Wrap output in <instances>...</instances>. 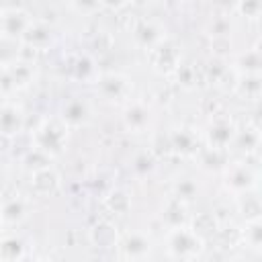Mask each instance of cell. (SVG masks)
Returning a JSON list of instances; mask_svg holds the SVG:
<instances>
[{"instance_id": "obj_5", "label": "cell", "mask_w": 262, "mask_h": 262, "mask_svg": "<svg viewBox=\"0 0 262 262\" xmlns=\"http://www.w3.org/2000/svg\"><path fill=\"white\" fill-rule=\"evenodd\" d=\"M35 80V63L14 59L10 63L0 66V92L12 94L16 90H23L31 86Z\"/></svg>"}, {"instance_id": "obj_24", "label": "cell", "mask_w": 262, "mask_h": 262, "mask_svg": "<svg viewBox=\"0 0 262 262\" xmlns=\"http://www.w3.org/2000/svg\"><path fill=\"white\" fill-rule=\"evenodd\" d=\"M231 145H235L239 151H244L246 156H250V154H256L258 151V147H260V129L256 127V125H246V129H237V133H235V139H233V143Z\"/></svg>"}, {"instance_id": "obj_6", "label": "cell", "mask_w": 262, "mask_h": 262, "mask_svg": "<svg viewBox=\"0 0 262 262\" xmlns=\"http://www.w3.org/2000/svg\"><path fill=\"white\" fill-rule=\"evenodd\" d=\"M235 133H237L235 121L221 111V113L211 117V121H209V125L205 129V143L213 145V147L229 149L233 139H235Z\"/></svg>"}, {"instance_id": "obj_28", "label": "cell", "mask_w": 262, "mask_h": 262, "mask_svg": "<svg viewBox=\"0 0 262 262\" xmlns=\"http://www.w3.org/2000/svg\"><path fill=\"white\" fill-rule=\"evenodd\" d=\"M199 192H201V186H199V182H196L194 178H190V176L176 178L174 184H172V196L180 199V201L186 203V205L192 203V201L199 196Z\"/></svg>"}, {"instance_id": "obj_23", "label": "cell", "mask_w": 262, "mask_h": 262, "mask_svg": "<svg viewBox=\"0 0 262 262\" xmlns=\"http://www.w3.org/2000/svg\"><path fill=\"white\" fill-rule=\"evenodd\" d=\"M233 68H235L237 74H260V70H262L260 47L254 45L252 49H246L244 53H239L233 59Z\"/></svg>"}, {"instance_id": "obj_29", "label": "cell", "mask_w": 262, "mask_h": 262, "mask_svg": "<svg viewBox=\"0 0 262 262\" xmlns=\"http://www.w3.org/2000/svg\"><path fill=\"white\" fill-rule=\"evenodd\" d=\"M104 207L115 215H127L131 211V194L125 188H113L104 196Z\"/></svg>"}, {"instance_id": "obj_42", "label": "cell", "mask_w": 262, "mask_h": 262, "mask_svg": "<svg viewBox=\"0 0 262 262\" xmlns=\"http://www.w3.org/2000/svg\"><path fill=\"white\" fill-rule=\"evenodd\" d=\"M215 2V6L221 10V12H225V14H229L231 10H235V6H237V0H213Z\"/></svg>"}, {"instance_id": "obj_4", "label": "cell", "mask_w": 262, "mask_h": 262, "mask_svg": "<svg viewBox=\"0 0 262 262\" xmlns=\"http://www.w3.org/2000/svg\"><path fill=\"white\" fill-rule=\"evenodd\" d=\"M94 86H96V92L106 100V102H113V104H121V102H127L131 92H133V82L131 78H127L125 74H119V72H104V74H98L96 80H94Z\"/></svg>"}, {"instance_id": "obj_1", "label": "cell", "mask_w": 262, "mask_h": 262, "mask_svg": "<svg viewBox=\"0 0 262 262\" xmlns=\"http://www.w3.org/2000/svg\"><path fill=\"white\" fill-rule=\"evenodd\" d=\"M70 141V127L59 117H47L33 129V145L49 158H59Z\"/></svg>"}, {"instance_id": "obj_27", "label": "cell", "mask_w": 262, "mask_h": 262, "mask_svg": "<svg viewBox=\"0 0 262 262\" xmlns=\"http://www.w3.org/2000/svg\"><path fill=\"white\" fill-rule=\"evenodd\" d=\"M237 209H239V213L246 221L262 217V205H260V196H258L256 188L237 194Z\"/></svg>"}, {"instance_id": "obj_36", "label": "cell", "mask_w": 262, "mask_h": 262, "mask_svg": "<svg viewBox=\"0 0 262 262\" xmlns=\"http://www.w3.org/2000/svg\"><path fill=\"white\" fill-rule=\"evenodd\" d=\"M235 10L248 18V20H256L262 14V0H237Z\"/></svg>"}, {"instance_id": "obj_15", "label": "cell", "mask_w": 262, "mask_h": 262, "mask_svg": "<svg viewBox=\"0 0 262 262\" xmlns=\"http://www.w3.org/2000/svg\"><path fill=\"white\" fill-rule=\"evenodd\" d=\"M61 186V176L55 168L45 166L31 172V188L37 196H53Z\"/></svg>"}, {"instance_id": "obj_2", "label": "cell", "mask_w": 262, "mask_h": 262, "mask_svg": "<svg viewBox=\"0 0 262 262\" xmlns=\"http://www.w3.org/2000/svg\"><path fill=\"white\" fill-rule=\"evenodd\" d=\"M166 248L168 254L176 260H192L199 258L205 250V239H201L190 227H174L168 229L166 235Z\"/></svg>"}, {"instance_id": "obj_18", "label": "cell", "mask_w": 262, "mask_h": 262, "mask_svg": "<svg viewBox=\"0 0 262 262\" xmlns=\"http://www.w3.org/2000/svg\"><path fill=\"white\" fill-rule=\"evenodd\" d=\"M20 43L31 45V47L43 51V49H47V47L53 43V31H51L49 25H45V23H41V20H33V23L27 27V31L23 33Z\"/></svg>"}, {"instance_id": "obj_43", "label": "cell", "mask_w": 262, "mask_h": 262, "mask_svg": "<svg viewBox=\"0 0 262 262\" xmlns=\"http://www.w3.org/2000/svg\"><path fill=\"white\" fill-rule=\"evenodd\" d=\"M162 2H164L168 8H178V6L182 4V0H162Z\"/></svg>"}, {"instance_id": "obj_38", "label": "cell", "mask_w": 262, "mask_h": 262, "mask_svg": "<svg viewBox=\"0 0 262 262\" xmlns=\"http://www.w3.org/2000/svg\"><path fill=\"white\" fill-rule=\"evenodd\" d=\"M70 6L78 14H94L102 8V0H70Z\"/></svg>"}, {"instance_id": "obj_20", "label": "cell", "mask_w": 262, "mask_h": 262, "mask_svg": "<svg viewBox=\"0 0 262 262\" xmlns=\"http://www.w3.org/2000/svg\"><path fill=\"white\" fill-rule=\"evenodd\" d=\"M119 231L113 223L108 221H98L90 227L88 231V239L94 248H102V250H111V248H117L119 244Z\"/></svg>"}, {"instance_id": "obj_21", "label": "cell", "mask_w": 262, "mask_h": 262, "mask_svg": "<svg viewBox=\"0 0 262 262\" xmlns=\"http://www.w3.org/2000/svg\"><path fill=\"white\" fill-rule=\"evenodd\" d=\"M70 74H72V78H76L80 82H94L96 76H98L94 57L90 53L74 55V59L70 61Z\"/></svg>"}, {"instance_id": "obj_26", "label": "cell", "mask_w": 262, "mask_h": 262, "mask_svg": "<svg viewBox=\"0 0 262 262\" xmlns=\"http://www.w3.org/2000/svg\"><path fill=\"white\" fill-rule=\"evenodd\" d=\"M27 256V246L18 235H2L0 237V260L14 262Z\"/></svg>"}, {"instance_id": "obj_25", "label": "cell", "mask_w": 262, "mask_h": 262, "mask_svg": "<svg viewBox=\"0 0 262 262\" xmlns=\"http://www.w3.org/2000/svg\"><path fill=\"white\" fill-rule=\"evenodd\" d=\"M235 94L248 100H258L262 94V78L260 74H239L237 84H235Z\"/></svg>"}, {"instance_id": "obj_9", "label": "cell", "mask_w": 262, "mask_h": 262, "mask_svg": "<svg viewBox=\"0 0 262 262\" xmlns=\"http://www.w3.org/2000/svg\"><path fill=\"white\" fill-rule=\"evenodd\" d=\"M94 117V108L90 104L88 98L84 96H72L61 104V113L59 119L70 127V129H80L92 123Z\"/></svg>"}, {"instance_id": "obj_35", "label": "cell", "mask_w": 262, "mask_h": 262, "mask_svg": "<svg viewBox=\"0 0 262 262\" xmlns=\"http://www.w3.org/2000/svg\"><path fill=\"white\" fill-rule=\"evenodd\" d=\"M154 168H156V156H154L151 151H141V154L135 156V160H133V170H135L139 176H145V174L154 172Z\"/></svg>"}, {"instance_id": "obj_33", "label": "cell", "mask_w": 262, "mask_h": 262, "mask_svg": "<svg viewBox=\"0 0 262 262\" xmlns=\"http://www.w3.org/2000/svg\"><path fill=\"white\" fill-rule=\"evenodd\" d=\"M49 162H51V158L47 154H43L41 149H37V147H33L31 151H27V156L23 158V166L29 172H35L39 168H45V166H49Z\"/></svg>"}, {"instance_id": "obj_11", "label": "cell", "mask_w": 262, "mask_h": 262, "mask_svg": "<svg viewBox=\"0 0 262 262\" xmlns=\"http://www.w3.org/2000/svg\"><path fill=\"white\" fill-rule=\"evenodd\" d=\"M33 23V16L25 8H2L0 10V37L20 41L27 27Z\"/></svg>"}, {"instance_id": "obj_7", "label": "cell", "mask_w": 262, "mask_h": 262, "mask_svg": "<svg viewBox=\"0 0 262 262\" xmlns=\"http://www.w3.org/2000/svg\"><path fill=\"white\" fill-rule=\"evenodd\" d=\"M223 184L231 194L237 196L242 192L258 188V172L250 164H227V168L223 170Z\"/></svg>"}, {"instance_id": "obj_3", "label": "cell", "mask_w": 262, "mask_h": 262, "mask_svg": "<svg viewBox=\"0 0 262 262\" xmlns=\"http://www.w3.org/2000/svg\"><path fill=\"white\" fill-rule=\"evenodd\" d=\"M149 53V66L151 70L162 76V78H170L176 68L182 63V51H180V45L174 41V39H164L160 41L154 49L147 51Z\"/></svg>"}, {"instance_id": "obj_39", "label": "cell", "mask_w": 262, "mask_h": 262, "mask_svg": "<svg viewBox=\"0 0 262 262\" xmlns=\"http://www.w3.org/2000/svg\"><path fill=\"white\" fill-rule=\"evenodd\" d=\"M211 51L215 57L219 59H225L231 51V43H229V37H213V43H211Z\"/></svg>"}, {"instance_id": "obj_8", "label": "cell", "mask_w": 262, "mask_h": 262, "mask_svg": "<svg viewBox=\"0 0 262 262\" xmlns=\"http://www.w3.org/2000/svg\"><path fill=\"white\" fill-rule=\"evenodd\" d=\"M131 39L139 49L149 51L166 39V27L156 18H137L131 27Z\"/></svg>"}, {"instance_id": "obj_14", "label": "cell", "mask_w": 262, "mask_h": 262, "mask_svg": "<svg viewBox=\"0 0 262 262\" xmlns=\"http://www.w3.org/2000/svg\"><path fill=\"white\" fill-rule=\"evenodd\" d=\"M123 125L131 133H143L151 125V108L141 100L127 102L123 108Z\"/></svg>"}, {"instance_id": "obj_17", "label": "cell", "mask_w": 262, "mask_h": 262, "mask_svg": "<svg viewBox=\"0 0 262 262\" xmlns=\"http://www.w3.org/2000/svg\"><path fill=\"white\" fill-rule=\"evenodd\" d=\"M194 158L199 160V166L207 172H223L229 164V151L221 149V147H213V145H201L194 154Z\"/></svg>"}, {"instance_id": "obj_10", "label": "cell", "mask_w": 262, "mask_h": 262, "mask_svg": "<svg viewBox=\"0 0 262 262\" xmlns=\"http://www.w3.org/2000/svg\"><path fill=\"white\" fill-rule=\"evenodd\" d=\"M151 239L141 231H129L119 237L117 252L123 260H145L151 256Z\"/></svg>"}, {"instance_id": "obj_19", "label": "cell", "mask_w": 262, "mask_h": 262, "mask_svg": "<svg viewBox=\"0 0 262 262\" xmlns=\"http://www.w3.org/2000/svg\"><path fill=\"white\" fill-rule=\"evenodd\" d=\"M162 221L168 229H174V227H184L188 225L190 217H188V205L182 203L180 199L176 196H170L162 209Z\"/></svg>"}, {"instance_id": "obj_22", "label": "cell", "mask_w": 262, "mask_h": 262, "mask_svg": "<svg viewBox=\"0 0 262 262\" xmlns=\"http://www.w3.org/2000/svg\"><path fill=\"white\" fill-rule=\"evenodd\" d=\"M190 229L201 237V239H209V237H213L217 231H219V227H221V221H219V217L215 215V213H199L196 217H192L190 221Z\"/></svg>"}, {"instance_id": "obj_31", "label": "cell", "mask_w": 262, "mask_h": 262, "mask_svg": "<svg viewBox=\"0 0 262 262\" xmlns=\"http://www.w3.org/2000/svg\"><path fill=\"white\" fill-rule=\"evenodd\" d=\"M170 78H174V82H176L180 88L192 90V88L196 86V82H199V70H196L194 66H190V63H180V66L176 68V72H174Z\"/></svg>"}, {"instance_id": "obj_37", "label": "cell", "mask_w": 262, "mask_h": 262, "mask_svg": "<svg viewBox=\"0 0 262 262\" xmlns=\"http://www.w3.org/2000/svg\"><path fill=\"white\" fill-rule=\"evenodd\" d=\"M229 33H231V20H229V16H217V18H213L211 20V25H209V35L211 37H229Z\"/></svg>"}, {"instance_id": "obj_32", "label": "cell", "mask_w": 262, "mask_h": 262, "mask_svg": "<svg viewBox=\"0 0 262 262\" xmlns=\"http://www.w3.org/2000/svg\"><path fill=\"white\" fill-rule=\"evenodd\" d=\"M149 151L156 156V160L160 158H168L172 154V143H170V133H156L151 137V147Z\"/></svg>"}, {"instance_id": "obj_44", "label": "cell", "mask_w": 262, "mask_h": 262, "mask_svg": "<svg viewBox=\"0 0 262 262\" xmlns=\"http://www.w3.org/2000/svg\"><path fill=\"white\" fill-rule=\"evenodd\" d=\"M154 0H131V4H135V6H147V4H151Z\"/></svg>"}, {"instance_id": "obj_12", "label": "cell", "mask_w": 262, "mask_h": 262, "mask_svg": "<svg viewBox=\"0 0 262 262\" xmlns=\"http://www.w3.org/2000/svg\"><path fill=\"white\" fill-rule=\"evenodd\" d=\"M170 143H172V154H176L180 158H194L196 149L203 145L196 129H192L188 125L174 127L170 131Z\"/></svg>"}, {"instance_id": "obj_40", "label": "cell", "mask_w": 262, "mask_h": 262, "mask_svg": "<svg viewBox=\"0 0 262 262\" xmlns=\"http://www.w3.org/2000/svg\"><path fill=\"white\" fill-rule=\"evenodd\" d=\"M39 57V49L31 47V45H25L20 43L18 45V53H16V59H23V61H29V63H35Z\"/></svg>"}, {"instance_id": "obj_41", "label": "cell", "mask_w": 262, "mask_h": 262, "mask_svg": "<svg viewBox=\"0 0 262 262\" xmlns=\"http://www.w3.org/2000/svg\"><path fill=\"white\" fill-rule=\"evenodd\" d=\"M129 4H131V0H102V6L108 8V10H113V12L123 10V8L129 6Z\"/></svg>"}, {"instance_id": "obj_13", "label": "cell", "mask_w": 262, "mask_h": 262, "mask_svg": "<svg viewBox=\"0 0 262 262\" xmlns=\"http://www.w3.org/2000/svg\"><path fill=\"white\" fill-rule=\"evenodd\" d=\"M25 123H27V117L20 104L12 100L0 102V135L12 139L25 129Z\"/></svg>"}, {"instance_id": "obj_30", "label": "cell", "mask_w": 262, "mask_h": 262, "mask_svg": "<svg viewBox=\"0 0 262 262\" xmlns=\"http://www.w3.org/2000/svg\"><path fill=\"white\" fill-rule=\"evenodd\" d=\"M239 242H244L252 250H260L262 248V221L260 219L246 221L244 231H239Z\"/></svg>"}, {"instance_id": "obj_16", "label": "cell", "mask_w": 262, "mask_h": 262, "mask_svg": "<svg viewBox=\"0 0 262 262\" xmlns=\"http://www.w3.org/2000/svg\"><path fill=\"white\" fill-rule=\"evenodd\" d=\"M31 213V203L25 196H8L0 203V221L4 225H18Z\"/></svg>"}, {"instance_id": "obj_34", "label": "cell", "mask_w": 262, "mask_h": 262, "mask_svg": "<svg viewBox=\"0 0 262 262\" xmlns=\"http://www.w3.org/2000/svg\"><path fill=\"white\" fill-rule=\"evenodd\" d=\"M237 78H239V74L235 72V68L233 66H227L213 86H217L221 92H233L235 90V84H237Z\"/></svg>"}]
</instances>
